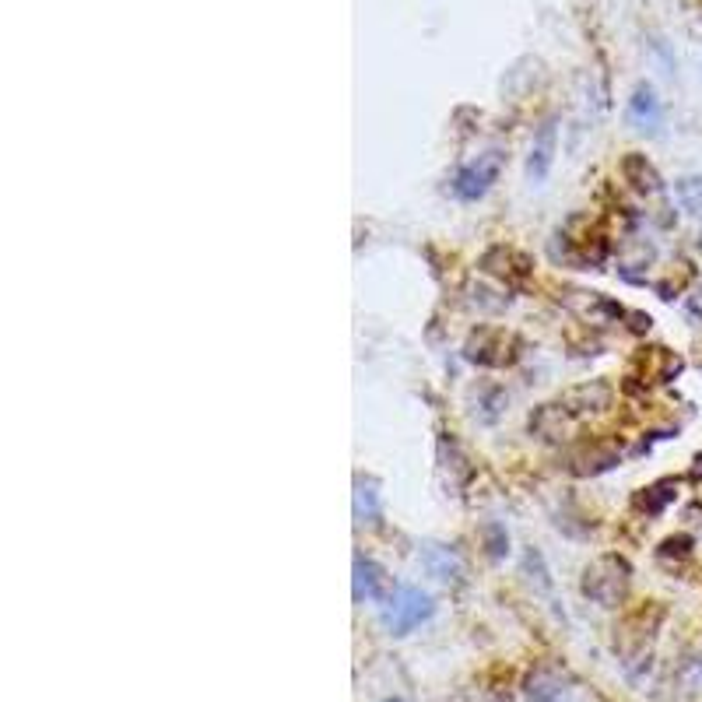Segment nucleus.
I'll return each mask as SVG.
<instances>
[{"label":"nucleus","instance_id":"6ab92c4d","mask_svg":"<svg viewBox=\"0 0 702 702\" xmlns=\"http://www.w3.org/2000/svg\"><path fill=\"white\" fill-rule=\"evenodd\" d=\"M383 702H404V699H383Z\"/></svg>","mask_w":702,"mask_h":702},{"label":"nucleus","instance_id":"aec40b11","mask_svg":"<svg viewBox=\"0 0 702 702\" xmlns=\"http://www.w3.org/2000/svg\"><path fill=\"white\" fill-rule=\"evenodd\" d=\"M699 250H702V232H699Z\"/></svg>","mask_w":702,"mask_h":702},{"label":"nucleus","instance_id":"7ed1b4c3","mask_svg":"<svg viewBox=\"0 0 702 702\" xmlns=\"http://www.w3.org/2000/svg\"><path fill=\"white\" fill-rule=\"evenodd\" d=\"M499 151H488V155H481L478 162L464 165V169L453 176V194L460 197V201H478V197L488 194V187L495 183V176H499Z\"/></svg>","mask_w":702,"mask_h":702},{"label":"nucleus","instance_id":"20e7f679","mask_svg":"<svg viewBox=\"0 0 702 702\" xmlns=\"http://www.w3.org/2000/svg\"><path fill=\"white\" fill-rule=\"evenodd\" d=\"M467 359L478 366H509L516 359V337L506 330H478L467 341Z\"/></svg>","mask_w":702,"mask_h":702},{"label":"nucleus","instance_id":"423d86ee","mask_svg":"<svg viewBox=\"0 0 702 702\" xmlns=\"http://www.w3.org/2000/svg\"><path fill=\"white\" fill-rule=\"evenodd\" d=\"M573 425H576V418L569 415L559 401L541 404V408L531 415V432L538 439H545V443H562V439H569L573 436Z\"/></svg>","mask_w":702,"mask_h":702},{"label":"nucleus","instance_id":"f3484780","mask_svg":"<svg viewBox=\"0 0 702 702\" xmlns=\"http://www.w3.org/2000/svg\"><path fill=\"white\" fill-rule=\"evenodd\" d=\"M671 488H674V481H660V485H653L650 492H646V495H643V499H639V502H643V506L650 509V513H657V509L664 506V502H667V499H671V495H674Z\"/></svg>","mask_w":702,"mask_h":702},{"label":"nucleus","instance_id":"6e6552de","mask_svg":"<svg viewBox=\"0 0 702 702\" xmlns=\"http://www.w3.org/2000/svg\"><path fill=\"white\" fill-rule=\"evenodd\" d=\"M622 176H625V183H629V187L636 190V194H643V197H657L660 190H664L660 172L646 162V155H625L622 158Z\"/></svg>","mask_w":702,"mask_h":702},{"label":"nucleus","instance_id":"1a4fd4ad","mask_svg":"<svg viewBox=\"0 0 702 702\" xmlns=\"http://www.w3.org/2000/svg\"><path fill=\"white\" fill-rule=\"evenodd\" d=\"M485 271L506 281H523L527 271H531V260L523 257V253H516L513 246H495V250L485 253Z\"/></svg>","mask_w":702,"mask_h":702},{"label":"nucleus","instance_id":"4468645a","mask_svg":"<svg viewBox=\"0 0 702 702\" xmlns=\"http://www.w3.org/2000/svg\"><path fill=\"white\" fill-rule=\"evenodd\" d=\"M678 369H681L678 355H671L667 348H646V355H643L646 383H667L671 376H678Z\"/></svg>","mask_w":702,"mask_h":702},{"label":"nucleus","instance_id":"f8f14e48","mask_svg":"<svg viewBox=\"0 0 702 702\" xmlns=\"http://www.w3.org/2000/svg\"><path fill=\"white\" fill-rule=\"evenodd\" d=\"M566 302L590 323H604V320H611V316H622V309H618L615 302H608L597 292H569Z\"/></svg>","mask_w":702,"mask_h":702},{"label":"nucleus","instance_id":"9d476101","mask_svg":"<svg viewBox=\"0 0 702 702\" xmlns=\"http://www.w3.org/2000/svg\"><path fill=\"white\" fill-rule=\"evenodd\" d=\"M383 569L373 559H355V601H383Z\"/></svg>","mask_w":702,"mask_h":702},{"label":"nucleus","instance_id":"39448f33","mask_svg":"<svg viewBox=\"0 0 702 702\" xmlns=\"http://www.w3.org/2000/svg\"><path fill=\"white\" fill-rule=\"evenodd\" d=\"M559 404L569 411L573 418H583V415H604V411L615 404V387L604 380H590V383H580V387H569L566 394L559 397Z\"/></svg>","mask_w":702,"mask_h":702},{"label":"nucleus","instance_id":"0eeeda50","mask_svg":"<svg viewBox=\"0 0 702 702\" xmlns=\"http://www.w3.org/2000/svg\"><path fill=\"white\" fill-rule=\"evenodd\" d=\"M552 162H555V123H541L538 137L531 144V158H527V176L531 183H541L552 172Z\"/></svg>","mask_w":702,"mask_h":702},{"label":"nucleus","instance_id":"dca6fc26","mask_svg":"<svg viewBox=\"0 0 702 702\" xmlns=\"http://www.w3.org/2000/svg\"><path fill=\"white\" fill-rule=\"evenodd\" d=\"M674 201L688 215H702V176H685V180L674 183Z\"/></svg>","mask_w":702,"mask_h":702},{"label":"nucleus","instance_id":"f03ea898","mask_svg":"<svg viewBox=\"0 0 702 702\" xmlns=\"http://www.w3.org/2000/svg\"><path fill=\"white\" fill-rule=\"evenodd\" d=\"M432 611H436V604H432V597L425 594V590L401 587V590H394V597H390L387 608H383V625H387L394 636H408L411 629L429 622Z\"/></svg>","mask_w":702,"mask_h":702},{"label":"nucleus","instance_id":"a211bd4d","mask_svg":"<svg viewBox=\"0 0 702 702\" xmlns=\"http://www.w3.org/2000/svg\"><path fill=\"white\" fill-rule=\"evenodd\" d=\"M685 309H688V313H692V316H695V320H702V285H699V288H695V292H692V295H688Z\"/></svg>","mask_w":702,"mask_h":702},{"label":"nucleus","instance_id":"2eb2a0df","mask_svg":"<svg viewBox=\"0 0 702 702\" xmlns=\"http://www.w3.org/2000/svg\"><path fill=\"white\" fill-rule=\"evenodd\" d=\"M355 520L359 523L380 520V492H376V481H366V478L355 481Z\"/></svg>","mask_w":702,"mask_h":702},{"label":"nucleus","instance_id":"f257e3e1","mask_svg":"<svg viewBox=\"0 0 702 702\" xmlns=\"http://www.w3.org/2000/svg\"><path fill=\"white\" fill-rule=\"evenodd\" d=\"M625 587H629V566L618 555H601L597 562H590L587 573H583V594L590 601L604 604V608H615L625 597Z\"/></svg>","mask_w":702,"mask_h":702},{"label":"nucleus","instance_id":"ddd939ff","mask_svg":"<svg viewBox=\"0 0 702 702\" xmlns=\"http://www.w3.org/2000/svg\"><path fill=\"white\" fill-rule=\"evenodd\" d=\"M629 120L636 123L639 130H657L660 127V102L657 95L646 85H639L629 99Z\"/></svg>","mask_w":702,"mask_h":702},{"label":"nucleus","instance_id":"9b49d317","mask_svg":"<svg viewBox=\"0 0 702 702\" xmlns=\"http://www.w3.org/2000/svg\"><path fill=\"white\" fill-rule=\"evenodd\" d=\"M422 566L443 583H460V573H464V566H460L457 555H453L450 548H439V545H425L422 548Z\"/></svg>","mask_w":702,"mask_h":702}]
</instances>
